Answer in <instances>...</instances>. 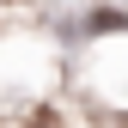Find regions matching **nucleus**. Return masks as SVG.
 Returning <instances> with one entry per match:
<instances>
[{
    "instance_id": "nucleus-1",
    "label": "nucleus",
    "mask_w": 128,
    "mask_h": 128,
    "mask_svg": "<svg viewBox=\"0 0 128 128\" xmlns=\"http://www.w3.org/2000/svg\"><path fill=\"white\" fill-rule=\"evenodd\" d=\"M79 24H86V37H116V30H128V12L122 6H92Z\"/></svg>"
}]
</instances>
